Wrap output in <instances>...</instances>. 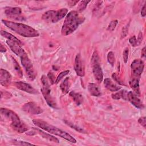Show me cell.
I'll return each instance as SVG.
<instances>
[{
	"label": "cell",
	"instance_id": "obj_28",
	"mask_svg": "<svg viewBox=\"0 0 146 146\" xmlns=\"http://www.w3.org/2000/svg\"><path fill=\"white\" fill-rule=\"evenodd\" d=\"M90 2V1H81L79 2L78 5L77 6L78 11L81 12L83 11L87 7L88 3Z\"/></svg>",
	"mask_w": 146,
	"mask_h": 146
},
{
	"label": "cell",
	"instance_id": "obj_20",
	"mask_svg": "<svg viewBox=\"0 0 146 146\" xmlns=\"http://www.w3.org/2000/svg\"><path fill=\"white\" fill-rule=\"evenodd\" d=\"M34 129L36 131V132H38L42 137H43V138H44V139L48 140V141H52V142L57 143H59V140H58L57 138L55 137L54 136L51 135L50 133H46V132L43 131L42 130H41V129L38 128H34Z\"/></svg>",
	"mask_w": 146,
	"mask_h": 146
},
{
	"label": "cell",
	"instance_id": "obj_9",
	"mask_svg": "<svg viewBox=\"0 0 146 146\" xmlns=\"http://www.w3.org/2000/svg\"><path fill=\"white\" fill-rule=\"evenodd\" d=\"M144 64L141 59H135L131 64V75L140 78L141 75L144 70Z\"/></svg>",
	"mask_w": 146,
	"mask_h": 146
},
{
	"label": "cell",
	"instance_id": "obj_3",
	"mask_svg": "<svg viewBox=\"0 0 146 146\" xmlns=\"http://www.w3.org/2000/svg\"><path fill=\"white\" fill-rule=\"evenodd\" d=\"M33 123L36 127H39L41 129H43L50 133V134H53L59 137H61L62 138H64V139L72 143H76V139L74 137H73L71 135H70L68 133L63 131L61 129H59L56 127L51 125L43 120L39 119H34L33 120Z\"/></svg>",
	"mask_w": 146,
	"mask_h": 146
},
{
	"label": "cell",
	"instance_id": "obj_40",
	"mask_svg": "<svg viewBox=\"0 0 146 146\" xmlns=\"http://www.w3.org/2000/svg\"><path fill=\"white\" fill-rule=\"evenodd\" d=\"M141 15L143 17H144L146 15V4L145 3L143 7L141 8Z\"/></svg>",
	"mask_w": 146,
	"mask_h": 146
},
{
	"label": "cell",
	"instance_id": "obj_8",
	"mask_svg": "<svg viewBox=\"0 0 146 146\" xmlns=\"http://www.w3.org/2000/svg\"><path fill=\"white\" fill-rule=\"evenodd\" d=\"M6 16L16 21H24L25 18L22 15V10L19 7H8L5 9Z\"/></svg>",
	"mask_w": 146,
	"mask_h": 146
},
{
	"label": "cell",
	"instance_id": "obj_16",
	"mask_svg": "<svg viewBox=\"0 0 146 146\" xmlns=\"http://www.w3.org/2000/svg\"><path fill=\"white\" fill-rule=\"evenodd\" d=\"M12 76L10 73L7 70L0 69V83L1 85L5 87H7L11 83Z\"/></svg>",
	"mask_w": 146,
	"mask_h": 146
},
{
	"label": "cell",
	"instance_id": "obj_37",
	"mask_svg": "<svg viewBox=\"0 0 146 146\" xmlns=\"http://www.w3.org/2000/svg\"><path fill=\"white\" fill-rule=\"evenodd\" d=\"M129 43L133 46V47H135L137 45V39L136 36L134 35L133 36H131L129 39Z\"/></svg>",
	"mask_w": 146,
	"mask_h": 146
},
{
	"label": "cell",
	"instance_id": "obj_4",
	"mask_svg": "<svg viewBox=\"0 0 146 146\" xmlns=\"http://www.w3.org/2000/svg\"><path fill=\"white\" fill-rule=\"evenodd\" d=\"M68 10L63 8L58 10H50L45 12L42 17L43 20L48 23H55L63 19L67 14Z\"/></svg>",
	"mask_w": 146,
	"mask_h": 146
},
{
	"label": "cell",
	"instance_id": "obj_30",
	"mask_svg": "<svg viewBox=\"0 0 146 146\" xmlns=\"http://www.w3.org/2000/svg\"><path fill=\"white\" fill-rule=\"evenodd\" d=\"M69 72H70V71L67 70H65V71H62L60 73H59V74L58 75V76H57V78L55 80V84H58L61 80V79H63L67 75H68L69 74Z\"/></svg>",
	"mask_w": 146,
	"mask_h": 146
},
{
	"label": "cell",
	"instance_id": "obj_35",
	"mask_svg": "<svg viewBox=\"0 0 146 146\" xmlns=\"http://www.w3.org/2000/svg\"><path fill=\"white\" fill-rule=\"evenodd\" d=\"M47 77H48V79L50 82V83L51 84H53L54 83H55V76L53 74V73L51 71H50L48 74H47Z\"/></svg>",
	"mask_w": 146,
	"mask_h": 146
},
{
	"label": "cell",
	"instance_id": "obj_2",
	"mask_svg": "<svg viewBox=\"0 0 146 146\" xmlns=\"http://www.w3.org/2000/svg\"><path fill=\"white\" fill-rule=\"evenodd\" d=\"M2 22L9 29L22 36L34 38L39 36V33L36 30L26 24L14 22L6 19H2Z\"/></svg>",
	"mask_w": 146,
	"mask_h": 146
},
{
	"label": "cell",
	"instance_id": "obj_34",
	"mask_svg": "<svg viewBox=\"0 0 146 146\" xmlns=\"http://www.w3.org/2000/svg\"><path fill=\"white\" fill-rule=\"evenodd\" d=\"M128 54H129V50L128 48L126 47L123 51V60L125 63H126L128 61Z\"/></svg>",
	"mask_w": 146,
	"mask_h": 146
},
{
	"label": "cell",
	"instance_id": "obj_5",
	"mask_svg": "<svg viewBox=\"0 0 146 146\" xmlns=\"http://www.w3.org/2000/svg\"><path fill=\"white\" fill-rule=\"evenodd\" d=\"M41 82L42 84V87L40 91L46 103L50 107L54 108H57L58 107L55 99L51 95L50 84L49 83L48 78L46 76V75H42L41 78Z\"/></svg>",
	"mask_w": 146,
	"mask_h": 146
},
{
	"label": "cell",
	"instance_id": "obj_25",
	"mask_svg": "<svg viewBox=\"0 0 146 146\" xmlns=\"http://www.w3.org/2000/svg\"><path fill=\"white\" fill-rule=\"evenodd\" d=\"M70 86V78L69 77H67L64 79V80L60 84V88L62 92H63V94H66L67 93H68L69 91Z\"/></svg>",
	"mask_w": 146,
	"mask_h": 146
},
{
	"label": "cell",
	"instance_id": "obj_38",
	"mask_svg": "<svg viewBox=\"0 0 146 146\" xmlns=\"http://www.w3.org/2000/svg\"><path fill=\"white\" fill-rule=\"evenodd\" d=\"M138 123L142 125L144 128H145L146 127V118L145 116L140 117L138 120Z\"/></svg>",
	"mask_w": 146,
	"mask_h": 146
},
{
	"label": "cell",
	"instance_id": "obj_36",
	"mask_svg": "<svg viewBox=\"0 0 146 146\" xmlns=\"http://www.w3.org/2000/svg\"><path fill=\"white\" fill-rule=\"evenodd\" d=\"M112 78L115 80V81L116 82H117V83H119V84H121V85H124V83L121 81V80L120 79V78H119V77L117 76V74H116L115 73L112 74Z\"/></svg>",
	"mask_w": 146,
	"mask_h": 146
},
{
	"label": "cell",
	"instance_id": "obj_41",
	"mask_svg": "<svg viewBox=\"0 0 146 146\" xmlns=\"http://www.w3.org/2000/svg\"><path fill=\"white\" fill-rule=\"evenodd\" d=\"M79 1H68V3L69 4L70 6H74L77 3H78Z\"/></svg>",
	"mask_w": 146,
	"mask_h": 146
},
{
	"label": "cell",
	"instance_id": "obj_32",
	"mask_svg": "<svg viewBox=\"0 0 146 146\" xmlns=\"http://www.w3.org/2000/svg\"><path fill=\"white\" fill-rule=\"evenodd\" d=\"M12 142L14 145H34L32 143H30L24 141L17 140H14Z\"/></svg>",
	"mask_w": 146,
	"mask_h": 146
},
{
	"label": "cell",
	"instance_id": "obj_43",
	"mask_svg": "<svg viewBox=\"0 0 146 146\" xmlns=\"http://www.w3.org/2000/svg\"><path fill=\"white\" fill-rule=\"evenodd\" d=\"M145 47H143V48L141 50V57H145Z\"/></svg>",
	"mask_w": 146,
	"mask_h": 146
},
{
	"label": "cell",
	"instance_id": "obj_39",
	"mask_svg": "<svg viewBox=\"0 0 146 146\" xmlns=\"http://www.w3.org/2000/svg\"><path fill=\"white\" fill-rule=\"evenodd\" d=\"M143 34L141 32H140L139 35H138V37H137V45H139L141 44V43L142 42L143 40Z\"/></svg>",
	"mask_w": 146,
	"mask_h": 146
},
{
	"label": "cell",
	"instance_id": "obj_6",
	"mask_svg": "<svg viewBox=\"0 0 146 146\" xmlns=\"http://www.w3.org/2000/svg\"><path fill=\"white\" fill-rule=\"evenodd\" d=\"M20 58L21 64L24 67L29 79H30L31 80H34L36 76L37 73L35 70L32 62L27 55V54H25L21 56Z\"/></svg>",
	"mask_w": 146,
	"mask_h": 146
},
{
	"label": "cell",
	"instance_id": "obj_18",
	"mask_svg": "<svg viewBox=\"0 0 146 146\" xmlns=\"http://www.w3.org/2000/svg\"><path fill=\"white\" fill-rule=\"evenodd\" d=\"M104 85L107 89L111 92H116L121 89V87L116 85L110 78H106L104 79Z\"/></svg>",
	"mask_w": 146,
	"mask_h": 146
},
{
	"label": "cell",
	"instance_id": "obj_21",
	"mask_svg": "<svg viewBox=\"0 0 146 146\" xmlns=\"http://www.w3.org/2000/svg\"><path fill=\"white\" fill-rule=\"evenodd\" d=\"M10 126L14 131L20 133L25 132L28 130L27 126L22 121L18 122L17 123L10 124Z\"/></svg>",
	"mask_w": 146,
	"mask_h": 146
},
{
	"label": "cell",
	"instance_id": "obj_15",
	"mask_svg": "<svg viewBox=\"0 0 146 146\" xmlns=\"http://www.w3.org/2000/svg\"><path fill=\"white\" fill-rule=\"evenodd\" d=\"M6 43L9 46V47L10 48L11 51L19 57L22 56L23 55H24L26 53V51L21 47L22 45L17 43V42H13L11 40H7Z\"/></svg>",
	"mask_w": 146,
	"mask_h": 146
},
{
	"label": "cell",
	"instance_id": "obj_1",
	"mask_svg": "<svg viewBox=\"0 0 146 146\" xmlns=\"http://www.w3.org/2000/svg\"><path fill=\"white\" fill-rule=\"evenodd\" d=\"M85 18L77 11H71L66 16L65 20L62 27L61 33L64 36L71 34L74 32L80 25L83 23Z\"/></svg>",
	"mask_w": 146,
	"mask_h": 146
},
{
	"label": "cell",
	"instance_id": "obj_11",
	"mask_svg": "<svg viewBox=\"0 0 146 146\" xmlns=\"http://www.w3.org/2000/svg\"><path fill=\"white\" fill-rule=\"evenodd\" d=\"M74 70L76 75L80 77H83L85 75V67L83 60L80 54L76 55L74 63Z\"/></svg>",
	"mask_w": 146,
	"mask_h": 146
},
{
	"label": "cell",
	"instance_id": "obj_7",
	"mask_svg": "<svg viewBox=\"0 0 146 146\" xmlns=\"http://www.w3.org/2000/svg\"><path fill=\"white\" fill-rule=\"evenodd\" d=\"M91 63L94 78L98 82L101 83L103 79V74L102 69L99 63L98 54L96 51H95L92 54L91 58Z\"/></svg>",
	"mask_w": 146,
	"mask_h": 146
},
{
	"label": "cell",
	"instance_id": "obj_10",
	"mask_svg": "<svg viewBox=\"0 0 146 146\" xmlns=\"http://www.w3.org/2000/svg\"><path fill=\"white\" fill-rule=\"evenodd\" d=\"M22 109L25 112L30 115H38L43 112V110L35 103L33 102H27L23 105Z\"/></svg>",
	"mask_w": 146,
	"mask_h": 146
},
{
	"label": "cell",
	"instance_id": "obj_42",
	"mask_svg": "<svg viewBox=\"0 0 146 146\" xmlns=\"http://www.w3.org/2000/svg\"><path fill=\"white\" fill-rule=\"evenodd\" d=\"M0 50H1V52H5L6 51V48L2 44H1V49H0Z\"/></svg>",
	"mask_w": 146,
	"mask_h": 146
},
{
	"label": "cell",
	"instance_id": "obj_19",
	"mask_svg": "<svg viewBox=\"0 0 146 146\" xmlns=\"http://www.w3.org/2000/svg\"><path fill=\"white\" fill-rule=\"evenodd\" d=\"M88 91L90 95L93 96H99L101 95V91L98 84L90 83L88 85Z\"/></svg>",
	"mask_w": 146,
	"mask_h": 146
},
{
	"label": "cell",
	"instance_id": "obj_24",
	"mask_svg": "<svg viewBox=\"0 0 146 146\" xmlns=\"http://www.w3.org/2000/svg\"><path fill=\"white\" fill-rule=\"evenodd\" d=\"M1 35L3 36L4 38H6L7 40H11L15 42H17V43L22 45V42H21V40L19 39H18L17 38H16L15 36H14L13 35H12L10 33H9L8 32L6 31H3V30H1Z\"/></svg>",
	"mask_w": 146,
	"mask_h": 146
},
{
	"label": "cell",
	"instance_id": "obj_26",
	"mask_svg": "<svg viewBox=\"0 0 146 146\" xmlns=\"http://www.w3.org/2000/svg\"><path fill=\"white\" fill-rule=\"evenodd\" d=\"M11 58H12L13 67L15 70V71L16 72V73L17 74L18 76H19L20 78H22L23 76V73H22V69H21L19 64H18L17 61L13 57H11Z\"/></svg>",
	"mask_w": 146,
	"mask_h": 146
},
{
	"label": "cell",
	"instance_id": "obj_31",
	"mask_svg": "<svg viewBox=\"0 0 146 146\" xmlns=\"http://www.w3.org/2000/svg\"><path fill=\"white\" fill-rule=\"evenodd\" d=\"M117 23H118L117 20H113V21H111V22L110 23V24L108 25V26L107 27V30L108 31H113L114 29H115Z\"/></svg>",
	"mask_w": 146,
	"mask_h": 146
},
{
	"label": "cell",
	"instance_id": "obj_17",
	"mask_svg": "<svg viewBox=\"0 0 146 146\" xmlns=\"http://www.w3.org/2000/svg\"><path fill=\"white\" fill-rule=\"evenodd\" d=\"M140 78L136 76H132L130 78L129 81V85L131 88L133 90L137 96H139L140 94V88H139V81Z\"/></svg>",
	"mask_w": 146,
	"mask_h": 146
},
{
	"label": "cell",
	"instance_id": "obj_14",
	"mask_svg": "<svg viewBox=\"0 0 146 146\" xmlns=\"http://www.w3.org/2000/svg\"><path fill=\"white\" fill-rule=\"evenodd\" d=\"M127 100H128V101L137 108L142 110L144 108V105L141 100L132 91H129L128 92Z\"/></svg>",
	"mask_w": 146,
	"mask_h": 146
},
{
	"label": "cell",
	"instance_id": "obj_23",
	"mask_svg": "<svg viewBox=\"0 0 146 146\" xmlns=\"http://www.w3.org/2000/svg\"><path fill=\"white\" fill-rule=\"evenodd\" d=\"M127 94H128V92L126 90H123L121 91L119 90V91H117V92L114 94H112L111 95V97L113 99H115V100H119L120 99H123L125 100H127Z\"/></svg>",
	"mask_w": 146,
	"mask_h": 146
},
{
	"label": "cell",
	"instance_id": "obj_27",
	"mask_svg": "<svg viewBox=\"0 0 146 146\" xmlns=\"http://www.w3.org/2000/svg\"><path fill=\"white\" fill-rule=\"evenodd\" d=\"M64 122H65V123L67 125H68L69 127H70L72 129H74L75 130H76V131H78V132H79L80 133H87V132L83 128H81V127H80L74 124V123H71V122H70L69 121L64 120Z\"/></svg>",
	"mask_w": 146,
	"mask_h": 146
},
{
	"label": "cell",
	"instance_id": "obj_12",
	"mask_svg": "<svg viewBox=\"0 0 146 146\" xmlns=\"http://www.w3.org/2000/svg\"><path fill=\"white\" fill-rule=\"evenodd\" d=\"M0 111L2 116L11 121L10 124L21 121L18 115L10 109H8L7 108H1Z\"/></svg>",
	"mask_w": 146,
	"mask_h": 146
},
{
	"label": "cell",
	"instance_id": "obj_33",
	"mask_svg": "<svg viewBox=\"0 0 146 146\" xmlns=\"http://www.w3.org/2000/svg\"><path fill=\"white\" fill-rule=\"evenodd\" d=\"M128 26H129V25H127L122 28L121 32V39L125 38L127 35L128 31Z\"/></svg>",
	"mask_w": 146,
	"mask_h": 146
},
{
	"label": "cell",
	"instance_id": "obj_13",
	"mask_svg": "<svg viewBox=\"0 0 146 146\" xmlns=\"http://www.w3.org/2000/svg\"><path fill=\"white\" fill-rule=\"evenodd\" d=\"M14 85L18 89L29 94H36L38 93L37 90L34 88L32 86L23 82H15L14 83Z\"/></svg>",
	"mask_w": 146,
	"mask_h": 146
},
{
	"label": "cell",
	"instance_id": "obj_22",
	"mask_svg": "<svg viewBox=\"0 0 146 146\" xmlns=\"http://www.w3.org/2000/svg\"><path fill=\"white\" fill-rule=\"evenodd\" d=\"M69 95L77 106L80 105L83 102V97L80 93L76 92L75 91H71L70 92Z\"/></svg>",
	"mask_w": 146,
	"mask_h": 146
},
{
	"label": "cell",
	"instance_id": "obj_29",
	"mask_svg": "<svg viewBox=\"0 0 146 146\" xmlns=\"http://www.w3.org/2000/svg\"><path fill=\"white\" fill-rule=\"evenodd\" d=\"M107 60L111 66H113L115 63V55L112 51H110L107 54Z\"/></svg>",
	"mask_w": 146,
	"mask_h": 146
}]
</instances>
